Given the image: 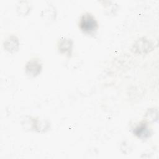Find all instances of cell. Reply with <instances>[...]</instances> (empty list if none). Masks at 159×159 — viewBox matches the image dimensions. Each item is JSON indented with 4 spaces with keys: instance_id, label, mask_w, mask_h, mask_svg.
I'll return each instance as SVG.
<instances>
[{
    "instance_id": "277c9868",
    "label": "cell",
    "mask_w": 159,
    "mask_h": 159,
    "mask_svg": "<svg viewBox=\"0 0 159 159\" xmlns=\"http://www.w3.org/2000/svg\"><path fill=\"white\" fill-rule=\"evenodd\" d=\"M73 42L72 41L66 38L60 39L58 42V49L61 53L71 54L72 50Z\"/></svg>"
},
{
    "instance_id": "7a4b0ae2",
    "label": "cell",
    "mask_w": 159,
    "mask_h": 159,
    "mask_svg": "<svg viewBox=\"0 0 159 159\" xmlns=\"http://www.w3.org/2000/svg\"><path fill=\"white\" fill-rule=\"evenodd\" d=\"M42 70V63L39 59L32 58L25 65V72L30 76H36Z\"/></svg>"
},
{
    "instance_id": "3957f363",
    "label": "cell",
    "mask_w": 159,
    "mask_h": 159,
    "mask_svg": "<svg viewBox=\"0 0 159 159\" xmlns=\"http://www.w3.org/2000/svg\"><path fill=\"white\" fill-rule=\"evenodd\" d=\"M134 134L139 138L145 139L150 137L151 134L150 129L145 122H141L137 125L133 130Z\"/></svg>"
},
{
    "instance_id": "6da1fadb",
    "label": "cell",
    "mask_w": 159,
    "mask_h": 159,
    "mask_svg": "<svg viewBox=\"0 0 159 159\" xmlns=\"http://www.w3.org/2000/svg\"><path fill=\"white\" fill-rule=\"evenodd\" d=\"M78 25L84 34L89 35H94L98 29V23L95 17L89 12H86L81 16Z\"/></svg>"
},
{
    "instance_id": "5b68a950",
    "label": "cell",
    "mask_w": 159,
    "mask_h": 159,
    "mask_svg": "<svg viewBox=\"0 0 159 159\" xmlns=\"http://www.w3.org/2000/svg\"><path fill=\"white\" fill-rule=\"evenodd\" d=\"M19 42L18 39L15 36L9 37L5 42L4 47L9 52L15 51L18 48Z\"/></svg>"
}]
</instances>
